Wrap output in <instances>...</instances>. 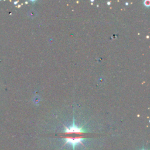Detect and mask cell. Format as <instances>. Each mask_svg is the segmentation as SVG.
Returning <instances> with one entry per match:
<instances>
[{"instance_id":"6da1fadb","label":"cell","mask_w":150,"mask_h":150,"mask_svg":"<svg viewBox=\"0 0 150 150\" xmlns=\"http://www.w3.org/2000/svg\"><path fill=\"white\" fill-rule=\"evenodd\" d=\"M82 140H83V138L82 137H76V138L68 137V138H65V143L72 144L73 146V150H75V146L77 144L79 143L82 144Z\"/></svg>"},{"instance_id":"7a4b0ae2","label":"cell","mask_w":150,"mask_h":150,"mask_svg":"<svg viewBox=\"0 0 150 150\" xmlns=\"http://www.w3.org/2000/svg\"><path fill=\"white\" fill-rule=\"evenodd\" d=\"M65 128H66V130H65V132H66V133H73V132L82 133V132H84V131L82 130V128H79L75 125V123H73V125L72 127H71L70 128L65 127Z\"/></svg>"},{"instance_id":"3957f363","label":"cell","mask_w":150,"mask_h":150,"mask_svg":"<svg viewBox=\"0 0 150 150\" xmlns=\"http://www.w3.org/2000/svg\"><path fill=\"white\" fill-rule=\"evenodd\" d=\"M144 3H145V6H149V1H145V2H144Z\"/></svg>"}]
</instances>
